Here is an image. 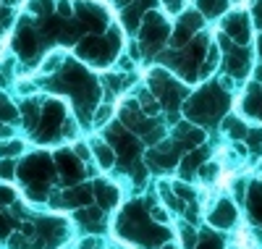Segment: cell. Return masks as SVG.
<instances>
[{"mask_svg":"<svg viewBox=\"0 0 262 249\" xmlns=\"http://www.w3.org/2000/svg\"><path fill=\"white\" fill-rule=\"evenodd\" d=\"M21 150H24V144H21L18 139H13V142H6V144H0V155H18Z\"/></svg>","mask_w":262,"mask_h":249,"instance_id":"6da1fadb","label":"cell"},{"mask_svg":"<svg viewBox=\"0 0 262 249\" xmlns=\"http://www.w3.org/2000/svg\"><path fill=\"white\" fill-rule=\"evenodd\" d=\"M16 192L11 186H0V205H8V202H13Z\"/></svg>","mask_w":262,"mask_h":249,"instance_id":"7a4b0ae2","label":"cell"},{"mask_svg":"<svg viewBox=\"0 0 262 249\" xmlns=\"http://www.w3.org/2000/svg\"><path fill=\"white\" fill-rule=\"evenodd\" d=\"M58 55H48V60H45V66H42V71H53V69H58Z\"/></svg>","mask_w":262,"mask_h":249,"instance_id":"3957f363","label":"cell"},{"mask_svg":"<svg viewBox=\"0 0 262 249\" xmlns=\"http://www.w3.org/2000/svg\"><path fill=\"white\" fill-rule=\"evenodd\" d=\"M0 137H6V129H3V123H0Z\"/></svg>","mask_w":262,"mask_h":249,"instance_id":"277c9868","label":"cell"}]
</instances>
